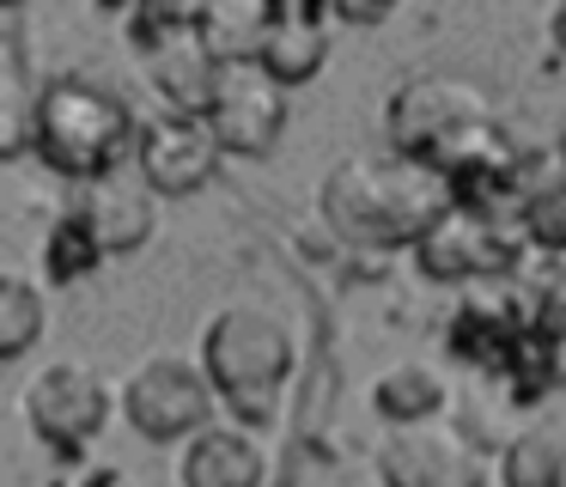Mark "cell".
<instances>
[{"label": "cell", "instance_id": "6da1fadb", "mask_svg": "<svg viewBox=\"0 0 566 487\" xmlns=\"http://www.w3.org/2000/svg\"><path fill=\"white\" fill-rule=\"evenodd\" d=\"M451 189L432 165L402 153H354L329 165L317 189V214L342 244L359 250H415L444 214H451Z\"/></svg>", "mask_w": 566, "mask_h": 487}, {"label": "cell", "instance_id": "7a4b0ae2", "mask_svg": "<svg viewBox=\"0 0 566 487\" xmlns=\"http://www.w3.org/2000/svg\"><path fill=\"white\" fill-rule=\"evenodd\" d=\"M140 122L111 85L86 80V73H50L38 92V128H31V153L74 183H98L135 158Z\"/></svg>", "mask_w": 566, "mask_h": 487}, {"label": "cell", "instance_id": "3957f363", "mask_svg": "<svg viewBox=\"0 0 566 487\" xmlns=\"http://www.w3.org/2000/svg\"><path fill=\"white\" fill-rule=\"evenodd\" d=\"M201 365L220 402L238 414V426H269L293 372V329L269 304H226L201 329Z\"/></svg>", "mask_w": 566, "mask_h": 487}, {"label": "cell", "instance_id": "277c9868", "mask_svg": "<svg viewBox=\"0 0 566 487\" xmlns=\"http://www.w3.org/2000/svg\"><path fill=\"white\" fill-rule=\"evenodd\" d=\"M128 43H135L140 68H147L153 92L165 97L171 116H208L213 85H220L226 61L213 55L208 31H201V7H177V0H147L128 12Z\"/></svg>", "mask_w": 566, "mask_h": 487}, {"label": "cell", "instance_id": "5b68a950", "mask_svg": "<svg viewBox=\"0 0 566 487\" xmlns=\"http://www.w3.org/2000/svg\"><path fill=\"white\" fill-rule=\"evenodd\" d=\"M481 122H500L493 97L475 80H457V73H408L390 97H384V134H390V153L402 158H432L457 141V134L481 128Z\"/></svg>", "mask_w": 566, "mask_h": 487}, {"label": "cell", "instance_id": "8992f818", "mask_svg": "<svg viewBox=\"0 0 566 487\" xmlns=\"http://www.w3.org/2000/svg\"><path fill=\"white\" fill-rule=\"evenodd\" d=\"M123 414L140 438H196L201 426H213V390L208 365L189 360V353H147V360L128 365L123 377Z\"/></svg>", "mask_w": 566, "mask_h": 487}, {"label": "cell", "instance_id": "52a82bcc", "mask_svg": "<svg viewBox=\"0 0 566 487\" xmlns=\"http://www.w3.org/2000/svg\"><path fill=\"white\" fill-rule=\"evenodd\" d=\"M530 256V238L517 219H500V214H481V207H451L427 238L415 244V262L427 280H505L517 274Z\"/></svg>", "mask_w": 566, "mask_h": 487}, {"label": "cell", "instance_id": "ba28073f", "mask_svg": "<svg viewBox=\"0 0 566 487\" xmlns=\"http://www.w3.org/2000/svg\"><path fill=\"white\" fill-rule=\"evenodd\" d=\"M432 170L444 177L457 207H481V214H500V219H517L530 189V153L505 134V122H481V128L457 134L432 158Z\"/></svg>", "mask_w": 566, "mask_h": 487}, {"label": "cell", "instance_id": "9c48e42d", "mask_svg": "<svg viewBox=\"0 0 566 487\" xmlns=\"http://www.w3.org/2000/svg\"><path fill=\"white\" fill-rule=\"evenodd\" d=\"M19 402H25L31 433L50 450H62V457L86 450L104 433V421H111V384L86 360H50L43 372H31Z\"/></svg>", "mask_w": 566, "mask_h": 487}, {"label": "cell", "instance_id": "30bf717a", "mask_svg": "<svg viewBox=\"0 0 566 487\" xmlns=\"http://www.w3.org/2000/svg\"><path fill=\"white\" fill-rule=\"evenodd\" d=\"M384 487H488V450L463 426H396L378 450Z\"/></svg>", "mask_w": 566, "mask_h": 487}, {"label": "cell", "instance_id": "8fae6325", "mask_svg": "<svg viewBox=\"0 0 566 487\" xmlns=\"http://www.w3.org/2000/svg\"><path fill=\"white\" fill-rule=\"evenodd\" d=\"M208 128L220 134V146L232 158L274 153V141H281V128H286V85L274 80L262 61H232V68H220Z\"/></svg>", "mask_w": 566, "mask_h": 487}, {"label": "cell", "instance_id": "7c38bea8", "mask_svg": "<svg viewBox=\"0 0 566 487\" xmlns=\"http://www.w3.org/2000/svg\"><path fill=\"white\" fill-rule=\"evenodd\" d=\"M226 146L208 128V116H153L140 122V146H135V170L153 183V195H196L201 183L220 170Z\"/></svg>", "mask_w": 566, "mask_h": 487}, {"label": "cell", "instance_id": "4fadbf2b", "mask_svg": "<svg viewBox=\"0 0 566 487\" xmlns=\"http://www.w3.org/2000/svg\"><path fill=\"white\" fill-rule=\"evenodd\" d=\"M536 329V304H530V287H505V280H488V287L463 292L451 317V348L475 365H500L517 341Z\"/></svg>", "mask_w": 566, "mask_h": 487}, {"label": "cell", "instance_id": "5bb4252c", "mask_svg": "<svg viewBox=\"0 0 566 487\" xmlns=\"http://www.w3.org/2000/svg\"><path fill=\"white\" fill-rule=\"evenodd\" d=\"M74 207L86 214V226L98 231V244L111 256L140 250L159 231V195H153V183L140 170H111V177L86 183V195Z\"/></svg>", "mask_w": 566, "mask_h": 487}, {"label": "cell", "instance_id": "9a60e30c", "mask_svg": "<svg viewBox=\"0 0 566 487\" xmlns=\"http://www.w3.org/2000/svg\"><path fill=\"white\" fill-rule=\"evenodd\" d=\"M329 24L335 12L329 7H311V0H274V19H269V43H262V68L293 92L305 85L311 73L329 61Z\"/></svg>", "mask_w": 566, "mask_h": 487}, {"label": "cell", "instance_id": "2e32d148", "mask_svg": "<svg viewBox=\"0 0 566 487\" xmlns=\"http://www.w3.org/2000/svg\"><path fill=\"white\" fill-rule=\"evenodd\" d=\"M269 475V457H262L256 433L250 426H201L184 445V463H177V481L184 487H262Z\"/></svg>", "mask_w": 566, "mask_h": 487}, {"label": "cell", "instance_id": "e0dca14e", "mask_svg": "<svg viewBox=\"0 0 566 487\" xmlns=\"http://www.w3.org/2000/svg\"><path fill=\"white\" fill-rule=\"evenodd\" d=\"M371 408L390 426H427L451 408V377L432 360H396L371 377Z\"/></svg>", "mask_w": 566, "mask_h": 487}, {"label": "cell", "instance_id": "ac0fdd59", "mask_svg": "<svg viewBox=\"0 0 566 487\" xmlns=\"http://www.w3.org/2000/svg\"><path fill=\"white\" fill-rule=\"evenodd\" d=\"M500 377H505V390H512V402H542L548 390H566V335L536 323L500 360Z\"/></svg>", "mask_w": 566, "mask_h": 487}, {"label": "cell", "instance_id": "d6986e66", "mask_svg": "<svg viewBox=\"0 0 566 487\" xmlns=\"http://www.w3.org/2000/svg\"><path fill=\"white\" fill-rule=\"evenodd\" d=\"M38 92H43V80H31L19 37H7V43H0V153H7V158L31 153V128H38Z\"/></svg>", "mask_w": 566, "mask_h": 487}, {"label": "cell", "instance_id": "ffe728a7", "mask_svg": "<svg viewBox=\"0 0 566 487\" xmlns=\"http://www.w3.org/2000/svg\"><path fill=\"white\" fill-rule=\"evenodd\" d=\"M269 19H274V0H213V7H201V31H208L213 55H220L226 68L262 55Z\"/></svg>", "mask_w": 566, "mask_h": 487}, {"label": "cell", "instance_id": "44dd1931", "mask_svg": "<svg viewBox=\"0 0 566 487\" xmlns=\"http://www.w3.org/2000/svg\"><path fill=\"white\" fill-rule=\"evenodd\" d=\"M50 329V299L31 274H7L0 280V360H19L31 353Z\"/></svg>", "mask_w": 566, "mask_h": 487}, {"label": "cell", "instance_id": "7402d4cb", "mask_svg": "<svg viewBox=\"0 0 566 487\" xmlns=\"http://www.w3.org/2000/svg\"><path fill=\"white\" fill-rule=\"evenodd\" d=\"M104 256H111V250H104L98 231L86 226V214L67 207V214L50 226V238H43V274H50L55 287H74V280H86Z\"/></svg>", "mask_w": 566, "mask_h": 487}, {"label": "cell", "instance_id": "603a6c76", "mask_svg": "<svg viewBox=\"0 0 566 487\" xmlns=\"http://www.w3.org/2000/svg\"><path fill=\"white\" fill-rule=\"evenodd\" d=\"M566 438L554 433H512V445L500 450V487H554L560 481Z\"/></svg>", "mask_w": 566, "mask_h": 487}, {"label": "cell", "instance_id": "cb8c5ba5", "mask_svg": "<svg viewBox=\"0 0 566 487\" xmlns=\"http://www.w3.org/2000/svg\"><path fill=\"white\" fill-rule=\"evenodd\" d=\"M530 304H536L542 329H560L566 335V256H542V274L530 287Z\"/></svg>", "mask_w": 566, "mask_h": 487}, {"label": "cell", "instance_id": "d4e9b609", "mask_svg": "<svg viewBox=\"0 0 566 487\" xmlns=\"http://www.w3.org/2000/svg\"><path fill=\"white\" fill-rule=\"evenodd\" d=\"M335 12V24H378V19H390V7H329Z\"/></svg>", "mask_w": 566, "mask_h": 487}, {"label": "cell", "instance_id": "484cf974", "mask_svg": "<svg viewBox=\"0 0 566 487\" xmlns=\"http://www.w3.org/2000/svg\"><path fill=\"white\" fill-rule=\"evenodd\" d=\"M554 43H560V55H566V0L554 7Z\"/></svg>", "mask_w": 566, "mask_h": 487}, {"label": "cell", "instance_id": "4316f807", "mask_svg": "<svg viewBox=\"0 0 566 487\" xmlns=\"http://www.w3.org/2000/svg\"><path fill=\"white\" fill-rule=\"evenodd\" d=\"M554 487H566V457H560V481H554Z\"/></svg>", "mask_w": 566, "mask_h": 487}, {"label": "cell", "instance_id": "83f0119b", "mask_svg": "<svg viewBox=\"0 0 566 487\" xmlns=\"http://www.w3.org/2000/svg\"><path fill=\"white\" fill-rule=\"evenodd\" d=\"M50 487H74V481H50Z\"/></svg>", "mask_w": 566, "mask_h": 487}]
</instances>
